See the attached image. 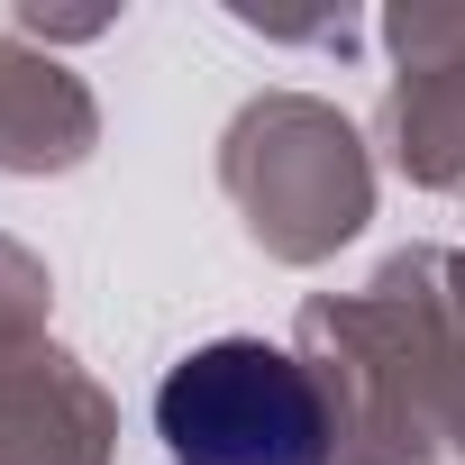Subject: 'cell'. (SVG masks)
<instances>
[{"instance_id":"obj_1","label":"cell","mask_w":465,"mask_h":465,"mask_svg":"<svg viewBox=\"0 0 465 465\" xmlns=\"http://www.w3.org/2000/svg\"><path fill=\"white\" fill-rule=\"evenodd\" d=\"M155 438L173 465H329L320 383L274 338H210L155 383Z\"/></svg>"}]
</instances>
